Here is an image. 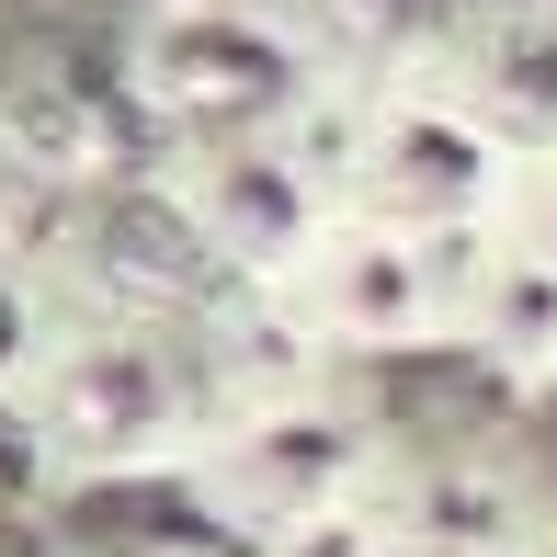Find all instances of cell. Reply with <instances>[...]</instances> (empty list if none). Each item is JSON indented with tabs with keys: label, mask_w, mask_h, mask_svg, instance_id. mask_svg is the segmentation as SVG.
I'll return each mask as SVG.
<instances>
[{
	"label": "cell",
	"mask_w": 557,
	"mask_h": 557,
	"mask_svg": "<svg viewBox=\"0 0 557 557\" xmlns=\"http://www.w3.org/2000/svg\"><path fill=\"white\" fill-rule=\"evenodd\" d=\"M467 103L490 114L523 160H546V148H557V12H512V23H490V35H478Z\"/></svg>",
	"instance_id": "obj_3"
},
{
	"label": "cell",
	"mask_w": 557,
	"mask_h": 557,
	"mask_svg": "<svg viewBox=\"0 0 557 557\" xmlns=\"http://www.w3.org/2000/svg\"><path fill=\"white\" fill-rule=\"evenodd\" d=\"M512 227H523V239H546V250H557V148H546V160H523V194H512Z\"/></svg>",
	"instance_id": "obj_4"
},
{
	"label": "cell",
	"mask_w": 557,
	"mask_h": 557,
	"mask_svg": "<svg viewBox=\"0 0 557 557\" xmlns=\"http://www.w3.org/2000/svg\"><path fill=\"white\" fill-rule=\"evenodd\" d=\"M523 194V148L500 137L467 91H421V103L375 114L364 148V206L375 216H410V227H512Z\"/></svg>",
	"instance_id": "obj_1"
},
{
	"label": "cell",
	"mask_w": 557,
	"mask_h": 557,
	"mask_svg": "<svg viewBox=\"0 0 557 557\" xmlns=\"http://www.w3.org/2000/svg\"><path fill=\"white\" fill-rule=\"evenodd\" d=\"M455 352H478L512 387H557V250L523 227H490L455 285Z\"/></svg>",
	"instance_id": "obj_2"
}]
</instances>
